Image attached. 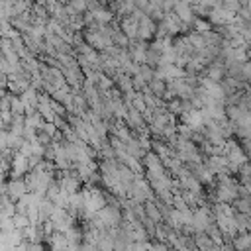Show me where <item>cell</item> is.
Instances as JSON below:
<instances>
[{
    "label": "cell",
    "mask_w": 251,
    "mask_h": 251,
    "mask_svg": "<svg viewBox=\"0 0 251 251\" xmlns=\"http://www.w3.org/2000/svg\"><path fill=\"white\" fill-rule=\"evenodd\" d=\"M224 155L227 157L229 163H235V165H243V163L249 161V157H247V153L243 151V147H241V143H239L237 137H229V139L226 141Z\"/></svg>",
    "instance_id": "1"
},
{
    "label": "cell",
    "mask_w": 251,
    "mask_h": 251,
    "mask_svg": "<svg viewBox=\"0 0 251 251\" xmlns=\"http://www.w3.org/2000/svg\"><path fill=\"white\" fill-rule=\"evenodd\" d=\"M96 216L102 220V224H104L108 229H112V227H118V226L122 224V220H124V208L108 204V206H104L100 212H96Z\"/></svg>",
    "instance_id": "2"
},
{
    "label": "cell",
    "mask_w": 251,
    "mask_h": 251,
    "mask_svg": "<svg viewBox=\"0 0 251 251\" xmlns=\"http://www.w3.org/2000/svg\"><path fill=\"white\" fill-rule=\"evenodd\" d=\"M27 192H29V188H27L24 178H8V180L2 182V194H8L14 202L24 198Z\"/></svg>",
    "instance_id": "3"
},
{
    "label": "cell",
    "mask_w": 251,
    "mask_h": 251,
    "mask_svg": "<svg viewBox=\"0 0 251 251\" xmlns=\"http://www.w3.org/2000/svg\"><path fill=\"white\" fill-rule=\"evenodd\" d=\"M208 20H210V24H212L216 29H220V27H226V25L233 24V22L237 20V16H235V14H231V12H227L226 8L218 6V8H212V10H210Z\"/></svg>",
    "instance_id": "4"
},
{
    "label": "cell",
    "mask_w": 251,
    "mask_h": 251,
    "mask_svg": "<svg viewBox=\"0 0 251 251\" xmlns=\"http://www.w3.org/2000/svg\"><path fill=\"white\" fill-rule=\"evenodd\" d=\"M157 24L159 22H155L151 16L145 14L139 20V39L141 41H153L157 37Z\"/></svg>",
    "instance_id": "5"
},
{
    "label": "cell",
    "mask_w": 251,
    "mask_h": 251,
    "mask_svg": "<svg viewBox=\"0 0 251 251\" xmlns=\"http://www.w3.org/2000/svg\"><path fill=\"white\" fill-rule=\"evenodd\" d=\"M175 14L180 18V22L186 25V27H190V25H194V22H196V14H194V8H192V4H188V2H184V0H178L176 2V6H175Z\"/></svg>",
    "instance_id": "6"
},
{
    "label": "cell",
    "mask_w": 251,
    "mask_h": 251,
    "mask_svg": "<svg viewBox=\"0 0 251 251\" xmlns=\"http://www.w3.org/2000/svg\"><path fill=\"white\" fill-rule=\"evenodd\" d=\"M163 24H165V27H167V31H169V35H171V37H178V35L186 29V25L180 22V18L175 14V10L165 14Z\"/></svg>",
    "instance_id": "7"
},
{
    "label": "cell",
    "mask_w": 251,
    "mask_h": 251,
    "mask_svg": "<svg viewBox=\"0 0 251 251\" xmlns=\"http://www.w3.org/2000/svg\"><path fill=\"white\" fill-rule=\"evenodd\" d=\"M147 49H149V41H141V39H135L129 43L127 51L131 55V59L135 63H145V57H147Z\"/></svg>",
    "instance_id": "8"
},
{
    "label": "cell",
    "mask_w": 251,
    "mask_h": 251,
    "mask_svg": "<svg viewBox=\"0 0 251 251\" xmlns=\"http://www.w3.org/2000/svg\"><path fill=\"white\" fill-rule=\"evenodd\" d=\"M47 247H49V251H67L69 249V239H67V235L63 233V231H55V233H51L49 237H47Z\"/></svg>",
    "instance_id": "9"
},
{
    "label": "cell",
    "mask_w": 251,
    "mask_h": 251,
    "mask_svg": "<svg viewBox=\"0 0 251 251\" xmlns=\"http://www.w3.org/2000/svg\"><path fill=\"white\" fill-rule=\"evenodd\" d=\"M22 100H24V104H25V110L27 108H37V104H39V96H41V90L39 88H35V86H29L27 90H24L22 94Z\"/></svg>",
    "instance_id": "10"
},
{
    "label": "cell",
    "mask_w": 251,
    "mask_h": 251,
    "mask_svg": "<svg viewBox=\"0 0 251 251\" xmlns=\"http://www.w3.org/2000/svg\"><path fill=\"white\" fill-rule=\"evenodd\" d=\"M92 12V16H94V20H96V24H112L114 22V10L112 8H106V6H98L96 10H90Z\"/></svg>",
    "instance_id": "11"
},
{
    "label": "cell",
    "mask_w": 251,
    "mask_h": 251,
    "mask_svg": "<svg viewBox=\"0 0 251 251\" xmlns=\"http://www.w3.org/2000/svg\"><path fill=\"white\" fill-rule=\"evenodd\" d=\"M143 206H145V214H147L149 220H153L155 224L163 222V212H161V208H159V204H157L155 198H153V200H147Z\"/></svg>",
    "instance_id": "12"
},
{
    "label": "cell",
    "mask_w": 251,
    "mask_h": 251,
    "mask_svg": "<svg viewBox=\"0 0 251 251\" xmlns=\"http://www.w3.org/2000/svg\"><path fill=\"white\" fill-rule=\"evenodd\" d=\"M235 251H251V231H239L233 237Z\"/></svg>",
    "instance_id": "13"
},
{
    "label": "cell",
    "mask_w": 251,
    "mask_h": 251,
    "mask_svg": "<svg viewBox=\"0 0 251 251\" xmlns=\"http://www.w3.org/2000/svg\"><path fill=\"white\" fill-rule=\"evenodd\" d=\"M65 235H67V239H69V243L71 245H82L84 243V229H82V226H73L69 231H65Z\"/></svg>",
    "instance_id": "14"
},
{
    "label": "cell",
    "mask_w": 251,
    "mask_h": 251,
    "mask_svg": "<svg viewBox=\"0 0 251 251\" xmlns=\"http://www.w3.org/2000/svg\"><path fill=\"white\" fill-rule=\"evenodd\" d=\"M55 208H57V204H55L51 198L43 196V198L39 200V212H41V220H43V222H45V220H49V218L53 216Z\"/></svg>",
    "instance_id": "15"
},
{
    "label": "cell",
    "mask_w": 251,
    "mask_h": 251,
    "mask_svg": "<svg viewBox=\"0 0 251 251\" xmlns=\"http://www.w3.org/2000/svg\"><path fill=\"white\" fill-rule=\"evenodd\" d=\"M245 112H247V108L241 106V104H227V106H226V116H227L231 122L241 120V118L245 116Z\"/></svg>",
    "instance_id": "16"
},
{
    "label": "cell",
    "mask_w": 251,
    "mask_h": 251,
    "mask_svg": "<svg viewBox=\"0 0 251 251\" xmlns=\"http://www.w3.org/2000/svg\"><path fill=\"white\" fill-rule=\"evenodd\" d=\"M149 88H151V92L155 94V96H159V98H163L165 96V92H167V80L165 78H153L151 82H149Z\"/></svg>",
    "instance_id": "17"
},
{
    "label": "cell",
    "mask_w": 251,
    "mask_h": 251,
    "mask_svg": "<svg viewBox=\"0 0 251 251\" xmlns=\"http://www.w3.org/2000/svg\"><path fill=\"white\" fill-rule=\"evenodd\" d=\"M231 206L235 208V212H243V214H249L251 216V198H243V196H237Z\"/></svg>",
    "instance_id": "18"
},
{
    "label": "cell",
    "mask_w": 251,
    "mask_h": 251,
    "mask_svg": "<svg viewBox=\"0 0 251 251\" xmlns=\"http://www.w3.org/2000/svg\"><path fill=\"white\" fill-rule=\"evenodd\" d=\"M10 108H12V114H25V104L20 94L10 92Z\"/></svg>",
    "instance_id": "19"
},
{
    "label": "cell",
    "mask_w": 251,
    "mask_h": 251,
    "mask_svg": "<svg viewBox=\"0 0 251 251\" xmlns=\"http://www.w3.org/2000/svg\"><path fill=\"white\" fill-rule=\"evenodd\" d=\"M206 233L212 237V241H214L216 245H220V247L224 245V231L218 227V224H212V226L206 229Z\"/></svg>",
    "instance_id": "20"
},
{
    "label": "cell",
    "mask_w": 251,
    "mask_h": 251,
    "mask_svg": "<svg viewBox=\"0 0 251 251\" xmlns=\"http://www.w3.org/2000/svg\"><path fill=\"white\" fill-rule=\"evenodd\" d=\"M137 75H141V76L147 80V84H149V82L155 78V69L149 67L147 63H139V73H137Z\"/></svg>",
    "instance_id": "21"
},
{
    "label": "cell",
    "mask_w": 251,
    "mask_h": 251,
    "mask_svg": "<svg viewBox=\"0 0 251 251\" xmlns=\"http://www.w3.org/2000/svg\"><path fill=\"white\" fill-rule=\"evenodd\" d=\"M14 226H16L18 229H24V227L31 226V220H29L27 214H20V212H16V216H14Z\"/></svg>",
    "instance_id": "22"
},
{
    "label": "cell",
    "mask_w": 251,
    "mask_h": 251,
    "mask_svg": "<svg viewBox=\"0 0 251 251\" xmlns=\"http://www.w3.org/2000/svg\"><path fill=\"white\" fill-rule=\"evenodd\" d=\"M249 214H243V212H235V224H237V229L239 231H247V224H249Z\"/></svg>",
    "instance_id": "23"
},
{
    "label": "cell",
    "mask_w": 251,
    "mask_h": 251,
    "mask_svg": "<svg viewBox=\"0 0 251 251\" xmlns=\"http://www.w3.org/2000/svg\"><path fill=\"white\" fill-rule=\"evenodd\" d=\"M176 131H178V135L188 137V139L194 135V129H192L188 124H184V122H176Z\"/></svg>",
    "instance_id": "24"
},
{
    "label": "cell",
    "mask_w": 251,
    "mask_h": 251,
    "mask_svg": "<svg viewBox=\"0 0 251 251\" xmlns=\"http://www.w3.org/2000/svg\"><path fill=\"white\" fill-rule=\"evenodd\" d=\"M241 78L251 84V59H247V61L241 65Z\"/></svg>",
    "instance_id": "25"
},
{
    "label": "cell",
    "mask_w": 251,
    "mask_h": 251,
    "mask_svg": "<svg viewBox=\"0 0 251 251\" xmlns=\"http://www.w3.org/2000/svg\"><path fill=\"white\" fill-rule=\"evenodd\" d=\"M41 129H43V131H47L51 137H55V135H57V131H59V127L55 126V122H45Z\"/></svg>",
    "instance_id": "26"
},
{
    "label": "cell",
    "mask_w": 251,
    "mask_h": 251,
    "mask_svg": "<svg viewBox=\"0 0 251 251\" xmlns=\"http://www.w3.org/2000/svg\"><path fill=\"white\" fill-rule=\"evenodd\" d=\"M198 2H200L202 6H206V8H210V10H212V8L222 6V2H224V0H198Z\"/></svg>",
    "instance_id": "27"
},
{
    "label": "cell",
    "mask_w": 251,
    "mask_h": 251,
    "mask_svg": "<svg viewBox=\"0 0 251 251\" xmlns=\"http://www.w3.org/2000/svg\"><path fill=\"white\" fill-rule=\"evenodd\" d=\"M47 243H31L29 241V251H47Z\"/></svg>",
    "instance_id": "28"
},
{
    "label": "cell",
    "mask_w": 251,
    "mask_h": 251,
    "mask_svg": "<svg viewBox=\"0 0 251 251\" xmlns=\"http://www.w3.org/2000/svg\"><path fill=\"white\" fill-rule=\"evenodd\" d=\"M131 2H133V4H135L139 10H143V12H145V8L149 6V0H131Z\"/></svg>",
    "instance_id": "29"
},
{
    "label": "cell",
    "mask_w": 251,
    "mask_h": 251,
    "mask_svg": "<svg viewBox=\"0 0 251 251\" xmlns=\"http://www.w3.org/2000/svg\"><path fill=\"white\" fill-rule=\"evenodd\" d=\"M37 4H43V6H53L55 2H59V0H35Z\"/></svg>",
    "instance_id": "30"
}]
</instances>
